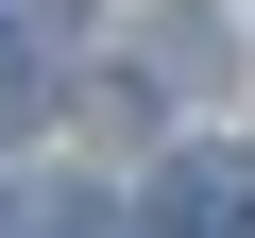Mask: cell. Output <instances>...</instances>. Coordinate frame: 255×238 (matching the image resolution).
<instances>
[{
    "mask_svg": "<svg viewBox=\"0 0 255 238\" xmlns=\"http://www.w3.org/2000/svg\"><path fill=\"white\" fill-rule=\"evenodd\" d=\"M153 238H255V153H170Z\"/></svg>",
    "mask_w": 255,
    "mask_h": 238,
    "instance_id": "6da1fadb",
    "label": "cell"
},
{
    "mask_svg": "<svg viewBox=\"0 0 255 238\" xmlns=\"http://www.w3.org/2000/svg\"><path fill=\"white\" fill-rule=\"evenodd\" d=\"M0 34H17V17H0Z\"/></svg>",
    "mask_w": 255,
    "mask_h": 238,
    "instance_id": "7a4b0ae2",
    "label": "cell"
}]
</instances>
